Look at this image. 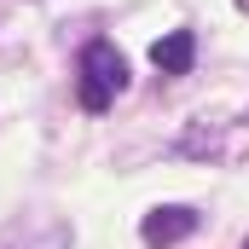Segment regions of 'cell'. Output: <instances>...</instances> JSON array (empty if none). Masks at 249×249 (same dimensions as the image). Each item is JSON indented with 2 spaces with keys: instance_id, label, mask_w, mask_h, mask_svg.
<instances>
[{
  "instance_id": "6da1fadb",
  "label": "cell",
  "mask_w": 249,
  "mask_h": 249,
  "mask_svg": "<svg viewBox=\"0 0 249 249\" xmlns=\"http://www.w3.org/2000/svg\"><path fill=\"white\" fill-rule=\"evenodd\" d=\"M127 87V58L110 41H87L81 47V81H75V99L81 110H110V99Z\"/></svg>"
},
{
  "instance_id": "3957f363",
  "label": "cell",
  "mask_w": 249,
  "mask_h": 249,
  "mask_svg": "<svg viewBox=\"0 0 249 249\" xmlns=\"http://www.w3.org/2000/svg\"><path fill=\"white\" fill-rule=\"evenodd\" d=\"M151 64L162 70V75H180L197 64V41H191V29H174V35H162L157 47H151Z\"/></svg>"
},
{
  "instance_id": "7a4b0ae2",
  "label": "cell",
  "mask_w": 249,
  "mask_h": 249,
  "mask_svg": "<svg viewBox=\"0 0 249 249\" xmlns=\"http://www.w3.org/2000/svg\"><path fill=\"white\" fill-rule=\"evenodd\" d=\"M191 232H197V209H186V203H162V209H151V214L139 220L145 249H174L180 238H191Z\"/></svg>"
},
{
  "instance_id": "277c9868",
  "label": "cell",
  "mask_w": 249,
  "mask_h": 249,
  "mask_svg": "<svg viewBox=\"0 0 249 249\" xmlns=\"http://www.w3.org/2000/svg\"><path fill=\"white\" fill-rule=\"evenodd\" d=\"M238 12H244V18H249V0H238Z\"/></svg>"
},
{
  "instance_id": "5b68a950",
  "label": "cell",
  "mask_w": 249,
  "mask_h": 249,
  "mask_svg": "<svg viewBox=\"0 0 249 249\" xmlns=\"http://www.w3.org/2000/svg\"><path fill=\"white\" fill-rule=\"evenodd\" d=\"M244 249H249V244H244Z\"/></svg>"
}]
</instances>
